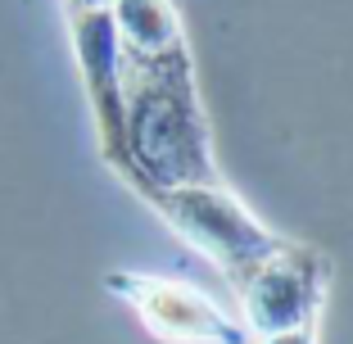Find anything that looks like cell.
<instances>
[{"label": "cell", "instance_id": "obj_1", "mask_svg": "<svg viewBox=\"0 0 353 344\" xmlns=\"http://www.w3.org/2000/svg\"><path fill=\"white\" fill-rule=\"evenodd\" d=\"M123 154L114 172L136 190L222 181L199 105L186 41L163 50H123Z\"/></svg>", "mask_w": 353, "mask_h": 344}, {"label": "cell", "instance_id": "obj_2", "mask_svg": "<svg viewBox=\"0 0 353 344\" xmlns=\"http://www.w3.org/2000/svg\"><path fill=\"white\" fill-rule=\"evenodd\" d=\"M176 236L195 245L213 267L240 281L259 259L276 254L285 245V236L272 227H263L236 195L227 181H199V186H163V190H145L141 195Z\"/></svg>", "mask_w": 353, "mask_h": 344}, {"label": "cell", "instance_id": "obj_3", "mask_svg": "<svg viewBox=\"0 0 353 344\" xmlns=\"http://www.w3.org/2000/svg\"><path fill=\"white\" fill-rule=\"evenodd\" d=\"M326 281H331V263L312 245L285 240L276 254L259 259L240 281H231L240 303H245V331H250V340L317 326L322 303H326Z\"/></svg>", "mask_w": 353, "mask_h": 344}, {"label": "cell", "instance_id": "obj_4", "mask_svg": "<svg viewBox=\"0 0 353 344\" xmlns=\"http://www.w3.org/2000/svg\"><path fill=\"white\" fill-rule=\"evenodd\" d=\"M104 290L132 308L150 335L168 344H250V331L231 322L218 303L190 281H172L159 272L118 267L104 276Z\"/></svg>", "mask_w": 353, "mask_h": 344}, {"label": "cell", "instance_id": "obj_5", "mask_svg": "<svg viewBox=\"0 0 353 344\" xmlns=\"http://www.w3.org/2000/svg\"><path fill=\"white\" fill-rule=\"evenodd\" d=\"M114 0H63V14H82V10H109Z\"/></svg>", "mask_w": 353, "mask_h": 344}]
</instances>
